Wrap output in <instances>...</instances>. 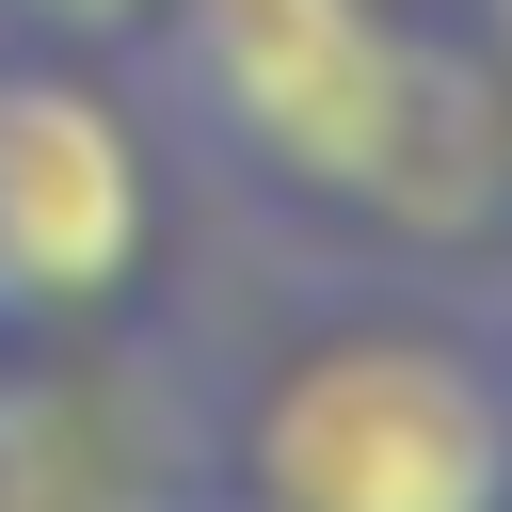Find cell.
Here are the masks:
<instances>
[{
    "label": "cell",
    "instance_id": "4",
    "mask_svg": "<svg viewBox=\"0 0 512 512\" xmlns=\"http://www.w3.org/2000/svg\"><path fill=\"white\" fill-rule=\"evenodd\" d=\"M0 512H96L80 480H64V416H48V384L0 352Z\"/></svg>",
    "mask_w": 512,
    "mask_h": 512
},
{
    "label": "cell",
    "instance_id": "5",
    "mask_svg": "<svg viewBox=\"0 0 512 512\" xmlns=\"http://www.w3.org/2000/svg\"><path fill=\"white\" fill-rule=\"evenodd\" d=\"M16 32H64V48H128L144 32V0H0Z\"/></svg>",
    "mask_w": 512,
    "mask_h": 512
},
{
    "label": "cell",
    "instance_id": "1",
    "mask_svg": "<svg viewBox=\"0 0 512 512\" xmlns=\"http://www.w3.org/2000/svg\"><path fill=\"white\" fill-rule=\"evenodd\" d=\"M416 48L432 32L400 0H144V80L176 144L304 224H384Z\"/></svg>",
    "mask_w": 512,
    "mask_h": 512
},
{
    "label": "cell",
    "instance_id": "6",
    "mask_svg": "<svg viewBox=\"0 0 512 512\" xmlns=\"http://www.w3.org/2000/svg\"><path fill=\"white\" fill-rule=\"evenodd\" d=\"M464 64L496 80V112H512V0H464Z\"/></svg>",
    "mask_w": 512,
    "mask_h": 512
},
{
    "label": "cell",
    "instance_id": "7",
    "mask_svg": "<svg viewBox=\"0 0 512 512\" xmlns=\"http://www.w3.org/2000/svg\"><path fill=\"white\" fill-rule=\"evenodd\" d=\"M128 512H256L240 480H192V496H128Z\"/></svg>",
    "mask_w": 512,
    "mask_h": 512
},
{
    "label": "cell",
    "instance_id": "3",
    "mask_svg": "<svg viewBox=\"0 0 512 512\" xmlns=\"http://www.w3.org/2000/svg\"><path fill=\"white\" fill-rule=\"evenodd\" d=\"M144 240H160L144 112L64 32H16L0 48V352H48L80 320H112L144 288Z\"/></svg>",
    "mask_w": 512,
    "mask_h": 512
},
{
    "label": "cell",
    "instance_id": "2",
    "mask_svg": "<svg viewBox=\"0 0 512 512\" xmlns=\"http://www.w3.org/2000/svg\"><path fill=\"white\" fill-rule=\"evenodd\" d=\"M256 512H512V368L448 320L288 336L224 432Z\"/></svg>",
    "mask_w": 512,
    "mask_h": 512
}]
</instances>
